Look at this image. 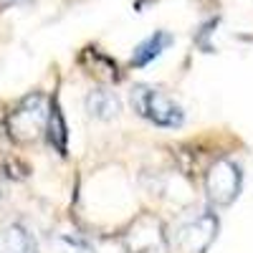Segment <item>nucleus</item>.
I'll return each instance as SVG.
<instances>
[{
    "label": "nucleus",
    "instance_id": "nucleus-5",
    "mask_svg": "<svg viewBox=\"0 0 253 253\" xmlns=\"http://www.w3.org/2000/svg\"><path fill=\"white\" fill-rule=\"evenodd\" d=\"M241 182H243V175H241V167L228 160V157H220L210 165V170L205 175V193H208V200L213 203L215 208H225L230 205L238 195H241Z\"/></svg>",
    "mask_w": 253,
    "mask_h": 253
},
{
    "label": "nucleus",
    "instance_id": "nucleus-7",
    "mask_svg": "<svg viewBox=\"0 0 253 253\" xmlns=\"http://www.w3.org/2000/svg\"><path fill=\"white\" fill-rule=\"evenodd\" d=\"M172 43V36L170 33H165V31H157V33H152L147 41H142V43L134 48V53H132V66H147L152 58H157L167 46Z\"/></svg>",
    "mask_w": 253,
    "mask_h": 253
},
{
    "label": "nucleus",
    "instance_id": "nucleus-4",
    "mask_svg": "<svg viewBox=\"0 0 253 253\" xmlns=\"http://www.w3.org/2000/svg\"><path fill=\"white\" fill-rule=\"evenodd\" d=\"M124 253H170V233L155 213H139L122 233Z\"/></svg>",
    "mask_w": 253,
    "mask_h": 253
},
{
    "label": "nucleus",
    "instance_id": "nucleus-10",
    "mask_svg": "<svg viewBox=\"0 0 253 253\" xmlns=\"http://www.w3.org/2000/svg\"><path fill=\"white\" fill-rule=\"evenodd\" d=\"M46 132H48V139L51 144L56 147V150L63 155L66 152V124H63V117H61V109L51 107V114H48V126H46Z\"/></svg>",
    "mask_w": 253,
    "mask_h": 253
},
{
    "label": "nucleus",
    "instance_id": "nucleus-1",
    "mask_svg": "<svg viewBox=\"0 0 253 253\" xmlns=\"http://www.w3.org/2000/svg\"><path fill=\"white\" fill-rule=\"evenodd\" d=\"M218 236V215L210 208L185 210L172 225L170 243L180 253H205Z\"/></svg>",
    "mask_w": 253,
    "mask_h": 253
},
{
    "label": "nucleus",
    "instance_id": "nucleus-9",
    "mask_svg": "<svg viewBox=\"0 0 253 253\" xmlns=\"http://www.w3.org/2000/svg\"><path fill=\"white\" fill-rule=\"evenodd\" d=\"M86 109L91 117L96 119H112L119 114V99L114 91H107V89H96L86 96Z\"/></svg>",
    "mask_w": 253,
    "mask_h": 253
},
{
    "label": "nucleus",
    "instance_id": "nucleus-2",
    "mask_svg": "<svg viewBox=\"0 0 253 253\" xmlns=\"http://www.w3.org/2000/svg\"><path fill=\"white\" fill-rule=\"evenodd\" d=\"M48 114H51V104L43 94H28L26 99H20V104L8 114V134L10 139L26 144L36 142L48 126Z\"/></svg>",
    "mask_w": 253,
    "mask_h": 253
},
{
    "label": "nucleus",
    "instance_id": "nucleus-6",
    "mask_svg": "<svg viewBox=\"0 0 253 253\" xmlns=\"http://www.w3.org/2000/svg\"><path fill=\"white\" fill-rule=\"evenodd\" d=\"M0 253H36V238L23 223H5L0 228Z\"/></svg>",
    "mask_w": 253,
    "mask_h": 253
},
{
    "label": "nucleus",
    "instance_id": "nucleus-3",
    "mask_svg": "<svg viewBox=\"0 0 253 253\" xmlns=\"http://www.w3.org/2000/svg\"><path fill=\"white\" fill-rule=\"evenodd\" d=\"M132 109L157 126H167V129H175V126L182 124L185 114L180 109V104L167 96L162 89L147 86V84H139V86L132 89Z\"/></svg>",
    "mask_w": 253,
    "mask_h": 253
},
{
    "label": "nucleus",
    "instance_id": "nucleus-8",
    "mask_svg": "<svg viewBox=\"0 0 253 253\" xmlns=\"http://www.w3.org/2000/svg\"><path fill=\"white\" fill-rule=\"evenodd\" d=\"M43 253H94L91 243L81 233H56L46 241Z\"/></svg>",
    "mask_w": 253,
    "mask_h": 253
}]
</instances>
